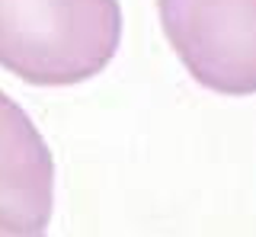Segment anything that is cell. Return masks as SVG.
Masks as SVG:
<instances>
[{"mask_svg":"<svg viewBox=\"0 0 256 237\" xmlns=\"http://www.w3.org/2000/svg\"><path fill=\"white\" fill-rule=\"evenodd\" d=\"M122 38L118 0H0V64L36 86L90 80Z\"/></svg>","mask_w":256,"mask_h":237,"instance_id":"cell-1","label":"cell"},{"mask_svg":"<svg viewBox=\"0 0 256 237\" xmlns=\"http://www.w3.org/2000/svg\"><path fill=\"white\" fill-rule=\"evenodd\" d=\"M157 13L196 84L218 96L256 93V0H157Z\"/></svg>","mask_w":256,"mask_h":237,"instance_id":"cell-2","label":"cell"},{"mask_svg":"<svg viewBox=\"0 0 256 237\" xmlns=\"http://www.w3.org/2000/svg\"><path fill=\"white\" fill-rule=\"evenodd\" d=\"M0 109V234H42L52 215V157L10 96Z\"/></svg>","mask_w":256,"mask_h":237,"instance_id":"cell-3","label":"cell"}]
</instances>
